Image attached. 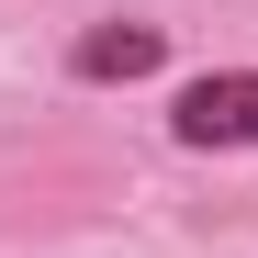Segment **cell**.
Segmentation results:
<instances>
[{
	"mask_svg": "<svg viewBox=\"0 0 258 258\" xmlns=\"http://www.w3.org/2000/svg\"><path fill=\"white\" fill-rule=\"evenodd\" d=\"M168 135L180 146H258V68H213L180 90V112H168Z\"/></svg>",
	"mask_w": 258,
	"mask_h": 258,
	"instance_id": "cell-1",
	"label": "cell"
},
{
	"mask_svg": "<svg viewBox=\"0 0 258 258\" xmlns=\"http://www.w3.org/2000/svg\"><path fill=\"white\" fill-rule=\"evenodd\" d=\"M157 56H168V34H157V23H90L68 68H79V79H146Z\"/></svg>",
	"mask_w": 258,
	"mask_h": 258,
	"instance_id": "cell-2",
	"label": "cell"
}]
</instances>
